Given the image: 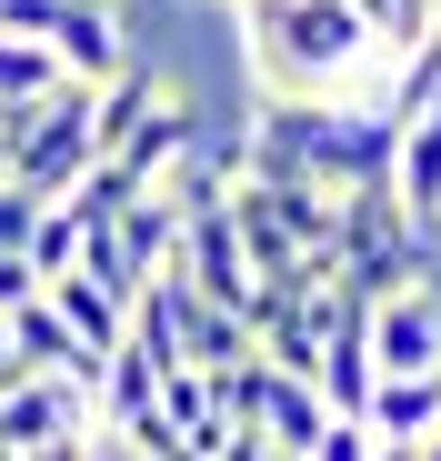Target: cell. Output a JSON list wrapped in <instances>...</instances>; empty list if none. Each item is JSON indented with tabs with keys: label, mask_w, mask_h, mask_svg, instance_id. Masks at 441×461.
I'll return each instance as SVG.
<instances>
[{
	"label": "cell",
	"mask_w": 441,
	"mask_h": 461,
	"mask_svg": "<svg viewBox=\"0 0 441 461\" xmlns=\"http://www.w3.org/2000/svg\"><path fill=\"white\" fill-rule=\"evenodd\" d=\"M361 312H372V301H341L331 331H321V361H311L321 411H361V402H372V341H361Z\"/></svg>",
	"instance_id": "ba28073f"
},
{
	"label": "cell",
	"mask_w": 441,
	"mask_h": 461,
	"mask_svg": "<svg viewBox=\"0 0 441 461\" xmlns=\"http://www.w3.org/2000/svg\"><path fill=\"white\" fill-rule=\"evenodd\" d=\"M171 271H181V281H201L211 301H231V312L261 291V271H251V251H241V230H231V201H211V211H191V221H181Z\"/></svg>",
	"instance_id": "5b68a950"
},
{
	"label": "cell",
	"mask_w": 441,
	"mask_h": 461,
	"mask_svg": "<svg viewBox=\"0 0 441 461\" xmlns=\"http://www.w3.org/2000/svg\"><path fill=\"white\" fill-rule=\"evenodd\" d=\"M70 81V70L50 60V41H21V31H0V111H21V101H50Z\"/></svg>",
	"instance_id": "9a60e30c"
},
{
	"label": "cell",
	"mask_w": 441,
	"mask_h": 461,
	"mask_svg": "<svg viewBox=\"0 0 441 461\" xmlns=\"http://www.w3.org/2000/svg\"><path fill=\"white\" fill-rule=\"evenodd\" d=\"M392 191H401V211L431 230L441 221V111H411L401 121V150H392Z\"/></svg>",
	"instance_id": "7c38bea8"
},
{
	"label": "cell",
	"mask_w": 441,
	"mask_h": 461,
	"mask_svg": "<svg viewBox=\"0 0 441 461\" xmlns=\"http://www.w3.org/2000/svg\"><path fill=\"white\" fill-rule=\"evenodd\" d=\"M0 140H11V181L60 201L70 181H81L101 161V131H91V81H60L50 101H21V111H0Z\"/></svg>",
	"instance_id": "7a4b0ae2"
},
{
	"label": "cell",
	"mask_w": 441,
	"mask_h": 461,
	"mask_svg": "<svg viewBox=\"0 0 441 461\" xmlns=\"http://www.w3.org/2000/svg\"><path fill=\"white\" fill-rule=\"evenodd\" d=\"M40 301H50V312H60L70 331H81L91 351H121V331H130V301H121V291H101L91 271H60V281H40Z\"/></svg>",
	"instance_id": "4fadbf2b"
},
{
	"label": "cell",
	"mask_w": 441,
	"mask_h": 461,
	"mask_svg": "<svg viewBox=\"0 0 441 461\" xmlns=\"http://www.w3.org/2000/svg\"><path fill=\"white\" fill-rule=\"evenodd\" d=\"M191 121H201V111H191L181 91H161L151 111H140V121H130V131H121V140L101 150V161H121V171H130L140 191H151V181H161V171L181 161V140H191Z\"/></svg>",
	"instance_id": "30bf717a"
},
{
	"label": "cell",
	"mask_w": 441,
	"mask_h": 461,
	"mask_svg": "<svg viewBox=\"0 0 441 461\" xmlns=\"http://www.w3.org/2000/svg\"><path fill=\"white\" fill-rule=\"evenodd\" d=\"M241 41H251L261 91L281 101H321L361 50H382L351 0H241Z\"/></svg>",
	"instance_id": "6da1fadb"
},
{
	"label": "cell",
	"mask_w": 441,
	"mask_h": 461,
	"mask_svg": "<svg viewBox=\"0 0 441 461\" xmlns=\"http://www.w3.org/2000/svg\"><path fill=\"white\" fill-rule=\"evenodd\" d=\"M0 181H11V140H0Z\"/></svg>",
	"instance_id": "484cf974"
},
{
	"label": "cell",
	"mask_w": 441,
	"mask_h": 461,
	"mask_svg": "<svg viewBox=\"0 0 441 461\" xmlns=\"http://www.w3.org/2000/svg\"><path fill=\"white\" fill-rule=\"evenodd\" d=\"M372 461H421V441H382V451H372Z\"/></svg>",
	"instance_id": "cb8c5ba5"
},
{
	"label": "cell",
	"mask_w": 441,
	"mask_h": 461,
	"mask_svg": "<svg viewBox=\"0 0 441 461\" xmlns=\"http://www.w3.org/2000/svg\"><path fill=\"white\" fill-rule=\"evenodd\" d=\"M11 461H91V431H60V441H31V451H11Z\"/></svg>",
	"instance_id": "7402d4cb"
},
{
	"label": "cell",
	"mask_w": 441,
	"mask_h": 461,
	"mask_svg": "<svg viewBox=\"0 0 441 461\" xmlns=\"http://www.w3.org/2000/svg\"><path fill=\"white\" fill-rule=\"evenodd\" d=\"M351 11L372 21V41H382V50H411V41L431 31V0H351Z\"/></svg>",
	"instance_id": "d6986e66"
},
{
	"label": "cell",
	"mask_w": 441,
	"mask_h": 461,
	"mask_svg": "<svg viewBox=\"0 0 441 461\" xmlns=\"http://www.w3.org/2000/svg\"><path fill=\"white\" fill-rule=\"evenodd\" d=\"M372 451H382V431L361 421V411H331V421L302 441V461H372Z\"/></svg>",
	"instance_id": "ac0fdd59"
},
{
	"label": "cell",
	"mask_w": 441,
	"mask_h": 461,
	"mask_svg": "<svg viewBox=\"0 0 441 461\" xmlns=\"http://www.w3.org/2000/svg\"><path fill=\"white\" fill-rule=\"evenodd\" d=\"M321 421H331V411H321V392H311V371L261 361V392H251V421H241V431H261L271 451H302Z\"/></svg>",
	"instance_id": "9c48e42d"
},
{
	"label": "cell",
	"mask_w": 441,
	"mask_h": 461,
	"mask_svg": "<svg viewBox=\"0 0 441 461\" xmlns=\"http://www.w3.org/2000/svg\"><path fill=\"white\" fill-rule=\"evenodd\" d=\"M241 171H251V140H241V121H211V111H201V121H191V140H181V161H171L151 191H161V201L191 221V211H211V201H231V191H241Z\"/></svg>",
	"instance_id": "3957f363"
},
{
	"label": "cell",
	"mask_w": 441,
	"mask_h": 461,
	"mask_svg": "<svg viewBox=\"0 0 441 461\" xmlns=\"http://www.w3.org/2000/svg\"><path fill=\"white\" fill-rule=\"evenodd\" d=\"M31 221H40V191L0 181V251H21V241H31Z\"/></svg>",
	"instance_id": "ffe728a7"
},
{
	"label": "cell",
	"mask_w": 441,
	"mask_h": 461,
	"mask_svg": "<svg viewBox=\"0 0 441 461\" xmlns=\"http://www.w3.org/2000/svg\"><path fill=\"white\" fill-rule=\"evenodd\" d=\"M382 441H431L441 431V371H372V402H361Z\"/></svg>",
	"instance_id": "8fae6325"
},
{
	"label": "cell",
	"mask_w": 441,
	"mask_h": 461,
	"mask_svg": "<svg viewBox=\"0 0 441 461\" xmlns=\"http://www.w3.org/2000/svg\"><path fill=\"white\" fill-rule=\"evenodd\" d=\"M40 41H50V60L70 70V81H111V70L130 60V0H60Z\"/></svg>",
	"instance_id": "277c9868"
},
{
	"label": "cell",
	"mask_w": 441,
	"mask_h": 461,
	"mask_svg": "<svg viewBox=\"0 0 441 461\" xmlns=\"http://www.w3.org/2000/svg\"><path fill=\"white\" fill-rule=\"evenodd\" d=\"M31 291H40V271H31V251H0V312H21Z\"/></svg>",
	"instance_id": "44dd1931"
},
{
	"label": "cell",
	"mask_w": 441,
	"mask_h": 461,
	"mask_svg": "<svg viewBox=\"0 0 441 461\" xmlns=\"http://www.w3.org/2000/svg\"><path fill=\"white\" fill-rule=\"evenodd\" d=\"M91 392L81 381H60V371H21L11 392H0V441L31 451V441H60V431H91Z\"/></svg>",
	"instance_id": "8992f818"
},
{
	"label": "cell",
	"mask_w": 441,
	"mask_h": 461,
	"mask_svg": "<svg viewBox=\"0 0 441 461\" xmlns=\"http://www.w3.org/2000/svg\"><path fill=\"white\" fill-rule=\"evenodd\" d=\"M21 381V341H11V312H0V392Z\"/></svg>",
	"instance_id": "603a6c76"
},
{
	"label": "cell",
	"mask_w": 441,
	"mask_h": 461,
	"mask_svg": "<svg viewBox=\"0 0 441 461\" xmlns=\"http://www.w3.org/2000/svg\"><path fill=\"white\" fill-rule=\"evenodd\" d=\"M111 241H121V261H130V281H151V271H171V251H181V211H171L161 191H140V201L111 221Z\"/></svg>",
	"instance_id": "5bb4252c"
},
{
	"label": "cell",
	"mask_w": 441,
	"mask_h": 461,
	"mask_svg": "<svg viewBox=\"0 0 441 461\" xmlns=\"http://www.w3.org/2000/svg\"><path fill=\"white\" fill-rule=\"evenodd\" d=\"M81 230H91V221L70 211V201H40V221H31V241H21V251H31V271H40V281H60L70 261H81Z\"/></svg>",
	"instance_id": "2e32d148"
},
{
	"label": "cell",
	"mask_w": 441,
	"mask_h": 461,
	"mask_svg": "<svg viewBox=\"0 0 441 461\" xmlns=\"http://www.w3.org/2000/svg\"><path fill=\"white\" fill-rule=\"evenodd\" d=\"M361 341H372V371H441V312L421 291H392L361 312Z\"/></svg>",
	"instance_id": "52a82bcc"
},
{
	"label": "cell",
	"mask_w": 441,
	"mask_h": 461,
	"mask_svg": "<svg viewBox=\"0 0 441 461\" xmlns=\"http://www.w3.org/2000/svg\"><path fill=\"white\" fill-rule=\"evenodd\" d=\"M60 201H70V211H81V221H121V211L140 201V181H130L121 161H91V171H81V181H70Z\"/></svg>",
	"instance_id": "e0dca14e"
},
{
	"label": "cell",
	"mask_w": 441,
	"mask_h": 461,
	"mask_svg": "<svg viewBox=\"0 0 441 461\" xmlns=\"http://www.w3.org/2000/svg\"><path fill=\"white\" fill-rule=\"evenodd\" d=\"M421 461H441V431H431V441H421Z\"/></svg>",
	"instance_id": "d4e9b609"
}]
</instances>
